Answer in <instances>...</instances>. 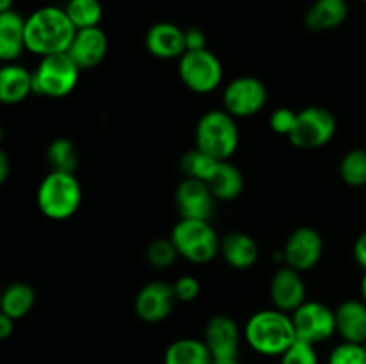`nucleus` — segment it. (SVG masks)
<instances>
[{
    "mask_svg": "<svg viewBox=\"0 0 366 364\" xmlns=\"http://www.w3.org/2000/svg\"><path fill=\"white\" fill-rule=\"evenodd\" d=\"M75 32L64 7L43 6L25 18V49L39 57L68 52Z\"/></svg>",
    "mask_w": 366,
    "mask_h": 364,
    "instance_id": "nucleus-1",
    "label": "nucleus"
},
{
    "mask_svg": "<svg viewBox=\"0 0 366 364\" xmlns=\"http://www.w3.org/2000/svg\"><path fill=\"white\" fill-rule=\"evenodd\" d=\"M243 338L259 355L281 357L297 339L292 314L275 307L257 310L245 323Z\"/></svg>",
    "mask_w": 366,
    "mask_h": 364,
    "instance_id": "nucleus-2",
    "label": "nucleus"
},
{
    "mask_svg": "<svg viewBox=\"0 0 366 364\" xmlns=\"http://www.w3.org/2000/svg\"><path fill=\"white\" fill-rule=\"evenodd\" d=\"M82 202V188L75 173L50 170L39 182L36 203L43 216L63 221L74 216Z\"/></svg>",
    "mask_w": 366,
    "mask_h": 364,
    "instance_id": "nucleus-3",
    "label": "nucleus"
},
{
    "mask_svg": "<svg viewBox=\"0 0 366 364\" xmlns=\"http://www.w3.org/2000/svg\"><path fill=\"white\" fill-rule=\"evenodd\" d=\"M239 146L236 118L225 109H211L200 116L195 128V148L218 161H229Z\"/></svg>",
    "mask_w": 366,
    "mask_h": 364,
    "instance_id": "nucleus-4",
    "label": "nucleus"
},
{
    "mask_svg": "<svg viewBox=\"0 0 366 364\" xmlns=\"http://www.w3.org/2000/svg\"><path fill=\"white\" fill-rule=\"evenodd\" d=\"M170 239L179 257L193 264H206L220 253V238L209 221L181 218L172 228Z\"/></svg>",
    "mask_w": 366,
    "mask_h": 364,
    "instance_id": "nucleus-5",
    "label": "nucleus"
},
{
    "mask_svg": "<svg viewBox=\"0 0 366 364\" xmlns=\"http://www.w3.org/2000/svg\"><path fill=\"white\" fill-rule=\"evenodd\" d=\"M79 74L81 68L68 52L41 57L32 71V93L49 98H63L75 89Z\"/></svg>",
    "mask_w": 366,
    "mask_h": 364,
    "instance_id": "nucleus-6",
    "label": "nucleus"
},
{
    "mask_svg": "<svg viewBox=\"0 0 366 364\" xmlns=\"http://www.w3.org/2000/svg\"><path fill=\"white\" fill-rule=\"evenodd\" d=\"M179 77L193 93H211L222 84L224 66L211 50H188L179 57Z\"/></svg>",
    "mask_w": 366,
    "mask_h": 364,
    "instance_id": "nucleus-7",
    "label": "nucleus"
},
{
    "mask_svg": "<svg viewBox=\"0 0 366 364\" xmlns=\"http://www.w3.org/2000/svg\"><path fill=\"white\" fill-rule=\"evenodd\" d=\"M336 127V118L331 111L320 106L306 107L297 113L290 141L302 150L322 148L335 138Z\"/></svg>",
    "mask_w": 366,
    "mask_h": 364,
    "instance_id": "nucleus-8",
    "label": "nucleus"
},
{
    "mask_svg": "<svg viewBox=\"0 0 366 364\" xmlns=\"http://www.w3.org/2000/svg\"><path fill=\"white\" fill-rule=\"evenodd\" d=\"M268 100V89L263 82L252 75L236 77L225 86L224 109L234 118H250L259 113Z\"/></svg>",
    "mask_w": 366,
    "mask_h": 364,
    "instance_id": "nucleus-9",
    "label": "nucleus"
},
{
    "mask_svg": "<svg viewBox=\"0 0 366 364\" xmlns=\"http://www.w3.org/2000/svg\"><path fill=\"white\" fill-rule=\"evenodd\" d=\"M297 339L318 345L327 341L336 332L335 310L322 302H304L292 313Z\"/></svg>",
    "mask_w": 366,
    "mask_h": 364,
    "instance_id": "nucleus-10",
    "label": "nucleus"
},
{
    "mask_svg": "<svg viewBox=\"0 0 366 364\" xmlns=\"http://www.w3.org/2000/svg\"><path fill=\"white\" fill-rule=\"evenodd\" d=\"M324 253V239L320 232L311 227L295 228L288 236L282 248L286 266L293 268L299 273L310 271L318 264Z\"/></svg>",
    "mask_w": 366,
    "mask_h": 364,
    "instance_id": "nucleus-11",
    "label": "nucleus"
},
{
    "mask_svg": "<svg viewBox=\"0 0 366 364\" xmlns=\"http://www.w3.org/2000/svg\"><path fill=\"white\" fill-rule=\"evenodd\" d=\"M174 284L164 280H152L143 285L134 298V313L145 323H159L167 320L174 310Z\"/></svg>",
    "mask_w": 366,
    "mask_h": 364,
    "instance_id": "nucleus-12",
    "label": "nucleus"
},
{
    "mask_svg": "<svg viewBox=\"0 0 366 364\" xmlns=\"http://www.w3.org/2000/svg\"><path fill=\"white\" fill-rule=\"evenodd\" d=\"M175 203L181 218L188 220L209 221L213 218L217 198L211 193L209 186L197 178L186 177L175 191Z\"/></svg>",
    "mask_w": 366,
    "mask_h": 364,
    "instance_id": "nucleus-13",
    "label": "nucleus"
},
{
    "mask_svg": "<svg viewBox=\"0 0 366 364\" xmlns=\"http://www.w3.org/2000/svg\"><path fill=\"white\" fill-rule=\"evenodd\" d=\"M202 341L209 348L213 359L238 357L242 332H239L238 323L231 316L218 314L207 321Z\"/></svg>",
    "mask_w": 366,
    "mask_h": 364,
    "instance_id": "nucleus-14",
    "label": "nucleus"
},
{
    "mask_svg": "<svg viewBox=\"0 0 366 364\" xmlns=\"http://www.w3.org/2000/svg\"><path fill=\"white\" fill-rule=\"evenodd\" d=\"M270 298L275 309L292 314L306 302L302 275L290 266L279 268L270 280Z\"/></svg>",
    "mask_w": 366,
    "mask_h": 364,
    "instance_id": "nucleus-15",
    "label": "nucleus"
},
{
    "mask_svg": "<svg viewBox=\"0 0 366 364\" xmlns=\"http://www.w3.org/2000/svg\"><path fill=\"white\" fill-rule=\"evenodd\" d=\"M107 36L100 27H89V29H79L74 36L68 54L82 70H92V68L99 66L104 61L107 54Z\"/></svg>",
    "mask_w": 366,
    "mask_h": 364,
    "instance_id": "nucleus-16",
    "label": "nucleus"
},
{
    "mask_svg": "<svg viewBox=\"0 0 366 364\" xmlns=\"http://www.w3.org/2000/svg\"><path fill=\"white\" fill-rule=\"evenodd\" d=\"M145 46L157 59H179L186 52L184 29L170 21H157L147 31Z\"/></svg>",
    "mask_w": 366,
    "mask_h": 364,
    "instance_id": "nucleus-17",
    "label": "nucleus"
},
{
    "mask_svg": "<svg viewBox=\"0 0 366 364\" xmlns=\"http://www.w3.org/2000/svg\"><path fill=\"white\" fill-rule=\"evenodd\" d=\"M220 253L234 270H249L259 259V246L252 236L232 231L220 239Z\"/></svg>",
    "mask_w": 366,
    "mask_h": 364,
    "instance_id": "nucleus-18",
    "label": "nucleus"
},
{
    "mask_svg": "<svg viewBox=\"0 0 366 364\" xmlns=\"http://www.w3.org/2000/svg\"><path fill=\"white\" fill-rule=\"evenodd\" d=\"M25 50V18L14 9L0 13V61L16 63Z\"/></svg>",
    "mask_w": 366,
    "mask_h": 364,
    "instance_id": "nucleus-19",
    "label": "nucleus"
},
{
    "mask_svg": "<svg viewBox=\"0 0 366 364\" xmlns=\"http://www.w3.org/2000/svg\"><path fill=\"white\" fill-rule=\"evenodd\" d=\"M32 93V71L18 63L0 66V103L16 106Z\"/></svg>",
    "mask_w": 366,
    "mask_h": 364,
    "instance_id": "nucleus-20",
    "label": "nucleus"
},
{
    "mask_svg": "<svg viewBox=\"0 0 366 364\" xmlns=\"http://www.w3.org/2000/svg\"><path fill=\"white\" fill-rule=\"evenodd\" d=\"M336 332L347 343L363 345L366 341V303L360 300H345L335 310Z\"/></svg>",
    "mask_w": 366,
    "mask_h": 364,
    "instance_id": "nucleus-21",
    "label": "nucleus"
},
{
    "mask_svg": "<svg viewBox=\"0 0 366 364\" xmlns=\"http://www.w3.org/2000/svg\"><path fill=\"white\" fill-rule=\"evenodd\" d=\"M349 16L347 0H315L306 11L304 24L310 31L324 32L340 27Z\"/></svg>",
    "mask_w": 366,
    "mask_h": 364,
    "instance_id": "nucleus-22",
    "label": "nucleus"
},
{
    "mask_svg": "<svg viewBox=\"0 0 366 364\" xmlns=\"http://www.w3.org/2000/svg\"><path fill=\"white\" fill-rule=\"evenodd\" d=\"M213 360L206 343L195 338L175 339L163 355V364H213Z\"/></svg>",
    "mask_w": 366,
    "mask_h": 364,
    "instance_id": "nucleus-23",
    "label": "nucleus"
},
{
    "mask_svg": "<svg viewBox=\"0 0 366 364\" xmlns=\"http://www.w3.org/2000/svg\"><path fill=\"white\" fill-rule=\"evenodd\" d=\"M217 200H234L245 188L243 173L229 161H220L213 177L206 182Z\"/></svg>",
    "mask_w": 366,
    "mask_h": 364,
    "instance_id": "nucleus-24",
    "label": "nucleus"
},
{
    "mask_svg": "<svg viewBox=\"0 0 366 364\" xmlns=\"http://www.w3.org/2000/svg\"><path fill=\"white\" fill-rule=\"evenodd\" d=\"M36 303V293L32 285L27 282H13L2 289V300H0V310L11 316L13 320L27 316Z\"/></svg>",
    "mask_w": 366,
    "mask_h": 364,
    "instance_id": "nucleus-25",
    "label": "nucleus"
},
{
    "mask_svg": "<svg viewBox=\"0 0 366 364\" xmlns=\"http://www.w3.org/2000/svg\"><path fill=\"white\" fill-rule=\"evenodd\" d=\"M64 11L77 31L79 29L99 27L104 14L100 0H68Z\"/></svg>",
    "mask_w": 366,
    "mask_h": 364,
    "instance_id": "nucleus-26",
    "label": "nucleus"
},
{
    "mask_svg": "<svg viewBox=\"0 0 366 364\" xmlns=\"http://www.w3.org/2000/svg\"><path fill=\"white\" fill-rule=\"evenodd\" d=\"M46 161L56 171L75 173L79 166V152L74 141L68 138H57L46 148Z\"/></svg>",
    "mask_w": 366,
    "mask_h": 364,
    "instance_id": "nucleus-27",
    "label": "nucleus"
},
{
    "mask_svg": "<svg viewBox=\"0 0 366 364\" xmlns=\"http://www.w3.org/2000/svg\"><path fill=\"white\" fill-rule=\"evenodd\" d=\"M218 163H220V161L214 159V157L200 152L199 148H193L188 150V152L181 157V170L188 178H197V181L207 182L213 177Z\"/></svg>",
    "mask_w": 366,
    "mask_h": 364,
    "instance_id": "nucleus-28",
    "label": "nucleus"
},
{
    "mask_svg": "<svg viewBox=\"0 0 366 364\" xmlns=\"http://www.w3.org/2000/svg\"><path fill=\"white\" fill-rule=\"evenodd\" d=\"M340 175L350 188L366 186V150L354 148L340 163Z\"/></svg>",
    "mask_w": 366,
    "mask_h": 364,
    "instance_id": "nucleus-29",
    "label": "nucleus"
},
{
    "mask_svg": "<svg viewBox=\"0 0 366 364\" xmlns=\"http://www.w3.org/2000/svg\"><path fill=\"white\" fill-rule=\"evenodd\" d=\"M179 257L177 248H175L174 241L170 238H157L147 248V261L150 263V266L159 268H170L175 263V259Z\"/></svg>",
    "mask_w": 366,
    "mask_h": 364,
    "instance_id": "nucleus-30",
    "label": "nucleus"
},
{
    "mask_svg": "<svg viewBox=\"0 0 366 364\" xmlns=\"http://www.w3.org/2000/svg\"><path fill=\"white\" fill-rule=\"evenodd\" d=\"M327 364H366V350L357 343H340L329 353Z\"/></svg>",
    "mask_w": 366,
    "mask_h": 364,
    "instance_id": "nucleus-31",
    "label": "nucleus"
},
{
    "mask_svg": "<svg viewBox=\"0 0 366 364\" xmlns=\"http://www.w3.org/2000/svg\"><path fill=\"white\" fill-rule=\"evenodd\" d=\"M281 364H320V360L315 345L295 339V343L281 355Z\"/></svg>",
    "mask_w": 366,
    "mask_h": 364,
    "instance_id": "nucleus-32",
    "label": "nucleus"
},
{
    "mask_svg": "<svg viewBox=\"0 0 366 364\" xmlns=\"http://www.w3.org/2000/svg\"><path fill=\"white\" fill-rule=\"evenodd\" d=\"M295 121H297V113L290 107H277L274 113L270 114V128L275 132V134H281V136H288L292 134L293 127H295Z\"/></svg>",
    "mask_w": 366,
    "mask_h": 364,
    "instance_id": "nucleus-33",
    "label": "nucleus"
},
{
    "mask_svg": "<svg viewBox=\"0 0 366 364\" xmlns=\"http://www.w3.org/2000/svg\"><path fill=\"white\" fill-rule=\"evenodd\" d=\"M174 293L177 302H193L200 293L199 278L193 275H182L174 282Z\"/></svg>",
    "mask_w": 366,
    "mask_h": 364,
    "instance_id": "nucleus-34",
    "label": "nucleus"
},
{
    "mask_svg": "<svg viewBox=\"0 0 366 364\" xmlns=\"http://www.w3.org/2000/svg\"><path fill=\"white\" fill-rule=\"evenodd\" d=\"M186 38V52L188 50H204L206 46V34H204L202 29L199 27H189L184 31Z\"/></svg>",
    "mask_w": 366,
    "mask_h": 364,
    "instance_id": "nucleus-35",
    "label": "nucleus"
},
{
    "mask_svg": "<svg viewBox=\"0 0 366 364\" xmlns=\"http://www.w3.org/2000/svg\"><path fill=\"white\" fill-rule=\"evenodd\" d=\"M354 259L366 271V232H363L354 243Z\"/></svg>",
    "mask_w": 366,
    "mask_h": 364,
    "instance_id": "nucleus-36",
    "label": "nucleus"
},
{
    "mask_svg": "<svg viewBox=\"0 0 366 364\" xmlns=\"http://www.w3.org/2000/svg\"><path fill=\"white\" fill-rule=\"evenodd\" d=\"M14 332V320L11 316H7L6 313L0 310V341L11 338Z\"/></svg>",
    "mask_w": 366,
    "mask_h": 364,
    "instance_id": "nucleus-37",
    "label": "nucleus"
},
{
    "mask_svg": "<svg viewBox=\"0 0 366 364\" xmlns=\"http://www.w3.org/2000/svg\"><path fill=\"white\" fill-rule=\"evenodd\" d=\"M9 173H11L9 156L0 148V186L6 184V181L9 178Z\"/></svg>",
    "mask_w": 366,
    "mask_h": 364,
    "instance_id": "nucleus-38",
    "label": "nucleus"
},
{
    "mask_svg": "<svg viewBox=\"0 0 366 364\" xmlns=\"http://www.w3.org/2000/svg\"><path fill=\"white\" fill-rule=\"evenodd\" d=\"M213 364H242L238 357H225V359H214Z\"/></svg>",
    "mask_w": 366,
    "mask_h": 364,
    "instance_id": "nucleus-39",
    "label": "nucleus"
},
{
    "mask_svg": "<svg viewBox=\"0 0 366 364\" xmlns=\"http://www.w3.org/2000/svg\"><path fill=\"white\" fill-rule=\"evenodd\" d=\"M14 0H0V13H7V11L13 9Z\"/></svg>",
    "mask_w": 366,
    "mask_h": 364,
    "instance_id": "nucleus-40",
    "label": "nucleus"
},
{
    "mask_svg": "<svg viewBox=\"0 0 366 364\" xmlns=\"http://www.w3.org/2000/svg\"><path fill=\"white\" fill-rule=\"evenodd\" d=\"M361 295H363V302L366 303V271H365L363 282H361Z\"/></svg>",
    "mask_w": 366,
    "mask_h": 364,
    "instance_id": "nucleus-41",
    "label": "nucleus"
},
{
    "mask_svg": "<svg viewBox=\"0 0 366 364\" xmlns=\"http://www.w3.org/2000/svg\"><path fill=\"white\" fill-rule=\"evenodd\" d=\"M2 139H4V131H2V125H0V145H2Z\"/></svg>",
    "mask_w": 366,
    "mask_h": 364,
    "instance_id": "nucleus-42",
    "label": "nucleus"
},
{
    "mask_svg": "<svg viewBox=\"0 0 366 364\" xmlns=\"http://www.w3.org/2000/svg\"><path fill=\"white\" fill-rule=\"evenodd\" d=\"M0 300H2V289H0Z\"/></svg>",
    "mask_w": 366,
    "mask_h": 364,
    "instance_id": "nucleus-43",
    "label": "nucleus"
},
{
    "mask_svg": "<svg viewBox=\"0 0 366 364\" xmlns=\"http://www.w3.org/2000/svg\"><path fill=\"white\" fill-rule=\"evenodd\" d=\"M363 346H365V350H366V341H365V343H363Z\"/></svg>",
    "mask_w": 366,
    "mask_h": 364,
    "instance_id": "nucleus-44",
    "label": "nucleus"
},
{
    "mask_svg": "<svg viewBox=\"0 0 366 364\" xmlns=\"http://www.w3.org/2000/svg\"><path fill=\"white\" fill-rule=\"evenodd\" d=\"M361 2H363V4H366V0H361Z\"/></svg>",
    "mask_w": 366,
    "mask_h": 364,
    "instance_id": "nucleus-45",
    "label": "nucleus"
}]
</instances>
